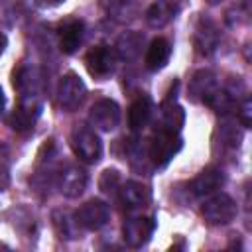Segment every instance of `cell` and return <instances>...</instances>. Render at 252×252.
<instances>
[{
	"mask_svg": "<svg viewBox=\"0 0 252 252\" xmlns=\"http://www.w3.org/2000/svg\"><path fill=\"white\" fill-rule=\"evenodd\" d=\"M169 57H171V43L165 37H156L152 39L146 51V59H144L146 69L159 71L169 63Z\"/></svg>",
	"mask_w": 252,
	"mask_h": 252,
	"instance_id": "17",
	"label": "cell"
},
{
	"mask_svg": "<svg viewBox=\"0 0 252 252\" xmlns=\"http://www.w3.org/2000/svg\"><path fill=\"white\" fill-rule=\"evenodd\" d=\"M61 2H65V0H37L39 6H57Z\"/></svg>",
	"mask_w": 252,
	"mask_h": 252,
	"instance_id": "26",
	"label": "cell"
},
{
	"mask_svg": "<svg viewBox=\"0 0 252 252\" xmlns=\"http://www.w3.org/2000/svg\"><path fill=\"white\" fill-rule=\"evenodd\" d=\"M6 45H8V37H6V35H4L2 32H0V55L4 53V49H6Z\"/></svg>",
	"mask_w": 252,
	"mask_h": 252,
	"instance_id": "27",
	"label": "cell"
},
{
	"mask_svg": "<svg viewBox=\"0 0 252 252\" xmlns=\"http://www.w3.org/2000/svg\"><path fill=\"white\" fill-rule=\"evenodd\" d=\"M209 2H211V4H217V2H219V0H209Z\"/></svg>",
	"mask_w": 252,
	"mask_h": 252,
	"instance_id": "30",
	"label": "cell"
},
{
	"mask_svg": "<svg viewBox=\"0 0 252 252\" xmlns=\"http://www.w3.org/2000/svg\"><path fill=\"white\" fill-rule=\"evenodd\" d=\"M201 215L211 224H228L230 220L236 219L238 207H236V201L230 195L213 193V195H209V199L203 201Z\"/></svg>",
	"mask_w": 252,
	"mask_h": 252,
	"instance_id": "2",
	"label": "cell"
},
{
	"mask_svg": "<svg viewBox=\"0 0 252 252\" xmlns=\"http://www.w3.org/2000/svg\"><path fill=\"white\" fill-rule=\"evenodd\" d=\"M2 108H4V91L0 87V112H2Z\"/></svg>",
	"mask_w": 252,
	"mask_h": 252,
	"instance_id": "28",
	"label": "cell"
},
{
	"mask_svg": "<svg viewBox=\"0 0 252 252\" xmlns=\"http://www.w3.org/2000/svg\"><path fill=\"white\" fill-rule=\"evenodd\" d=\"M222 185H224V173L217 167H205L191 181V191L199 197H207V195L217 193Z\"/></svg>",
	"mask_w": 252,
	"mask_h": 252,
	"instance_id": "15",
	"label": "cell"
},
{
	"mask_svg": "<svg viewBox=\"0 0 252 252\" xmlns=\"http://www.w3.org/2000/svg\"><path fill=\"white\" fill-rule=\"evenodd\" d=\"M142 41H144V37L140 33H136V32L122 33L118 37V41H116V55L126 59V61L136 59L140 55V51H142Z\"/></svg>",
	"mask_w": 252,
	"mask_h": 252,
	"instance_id": "21",
	"label": "cell"
},
{
	"mask_svg": "<svg viewBox=\"0 0 252 252\" xmlns=\"http://www.w3.org/2000/svg\"><path fill=\"white\" fill-rule=\"evenodd\" d=\"M41 112V104L37 100V96H22L18 108H14L12 116H10V126L16 132H30L37 120Z\"/></svg>",
	"mask_w": 252,
	"mask_h": 252,
	"instance_id": "10",
	"label": "cell"
},
{
	"mask_svg": "<svg viewBox=\"0 0 252 252\" xmlns=\"http://www.w3.org/2000/svg\"><path fill=\"white\" fill-rule=\"evenodd\" d=\"M250 114H252V102H250V98H244L240 112H238V118H240L244 128H250Z\"/></svg>",
	"mask_w": 252,
	"mask_h": 252,
	"instance_id": "24",
	"label": "cell"
},
{
	"mask_svg": "<svg viewBox=\"0 0 252 252\" xmlns=\"http://www.w3.org/2000/svg\"><path fill=\"white\" fill-rule=\"evenodd\" d=\"M193 43H195V51L199 55H211L219 45V28H217V24L213 20L201 16L195 24Z\"/></svg>",
	"mask_w": 252,
	"mask_h": 252,
	"instance_id": "13",
	"label": "cell"
},
{
	"mask_svg": "<svg viewBox=\"0 0 252 252\" xmlns=\"http://www.w3.org/2000/svg\"><path fill=\"white\" fill-rule=\"evenodd\" d=\"M154 114V102L148 94H140L128 108V126L132 130H142L148 126Z\"/></svg>",
	"mask_w": 252,
	"mask_h": 252,
	"instance_id": "18",
	"label": "cell"
},
{
	"mask_svg": "<svg viewBox=\"0 0 252 252\" xmlns=\"http://www.w3.org/2000/svg\"><path fill=\"white\" fill-rule=\"evenodd\" d=\"M75 219L85 230H100L110 219V209L100 199H89L77 209Z\"/></svg>",
	"mask_w": 252,
	"mask_h": 252,
	"instance_id": "6",
	"label": "cell"
},
{
	"mask_svg": "<svg viewBox=\"0 0 252 252\" xmlns=\"http://www.w3.org/2000/svg\"><path fill=\"white\" fill-rule=\"evenodd\" d=\"M51 220H53V226H55V232L59 234V238H65V240L79 238L81 226H79V222H77L73 213L63 211V209H55L51 213Z\"/></svg>",
	"mask_w": 252,
	"mask_h": 252,
	"instance_id": "20",
	"label": "cell"
},
{
	"mask_svg": "<svg viewBox=\"0 0 252 252\" xmlns=\"http://www.w3.org/2000/svg\"><path fill=\"white\" fill-rule=\"evenodd\" d=\"M116 195L126 211H140L152 203V189L140 181L120 183Z\"/></svg>",
	"mask_w": 252,
	"mask_h": 252,
	"instance_id": "9",
	"label": "cell"
},
{
	"mask_svg": "<svg viewBox=\"0 0 252 252\" xmlns=\"http://www.w3.org/2000/svg\"><path fill=\"white\" fill-rule=\"evenodd\" d=\"M83 35H85V24L79 18H65L59 28H57V37H59V49L67 55L75 53L81 43H83Z\"/></svg>",
	"mask_w": 252,
	"mask_h": 252,
	"instance_id": "12",
	"label": "cell"
},
{
	"mask_svg": "<svg viewBox=\"0 0 252 252\" xmlns=\"http://www.w3.org/2000/svg\"><path fill=\"white\" fill-rule=\"evenodd\" d=\"M120 187V171L114 169V167H106L100 177H98V189L102 193H110V195H116Z\"/></svg>",
	"mask_w": 252,
	"mask_h": 252,
	"instance_id": "22",
	"label": "cell"
},
{
	"mask_svg": "<svg viewBox=\"0 0 252 252\" xmlns=\"http://www.w3.org/2000/svg\"><path fill=\"white\" fill-rule=\"evenodd\" d=\"M85 96H87V87H85L83 79L73 71L65 73L59 81V87H57L59 106L67 112H73L83 104Z\"/></svg>",
	"mask_w": 252,
	"mask_h": 252,
	"instance_id": "4",
	"label": "cell"
},
{
	"mask_svg": "<svg viewBox=\"0 0 252 252\" xmlns=\"http://www.w3.org/2000/svg\"><path fill=\"white\" fill-rule=\"evenodd\" d=\"M69 144L73 154L87 163H96L102 156V142L98 134L85 124H75L69 134Z\"/></svg>",
	"mask_w": 252,
	"mask_h": 252,
	"instance_id": "1",
	"label": "cell"
},
{
	"mask_svg": "<svg viewBox=\"0 0 252 252\" xmlns=\"http://www.w3.org/2000/svg\"><path fill=\"white\" fill-rule=\"evenodd\" d=\"M171 2H181V0H171Z\"/></svg>",
	"mask_w": 252,
	"mask_h": 252,
	"instance_id": "31",
	"label": "cell"
},
{
	"mask_svg": "<svg viewBox=\"0 0 252 252\" xmlns=\"http://www.w3.org/2000/svg\"><path fill=\"white\" fill-rule=\"evenodd\" d=\"M156 230V220L152 217H130L122 224V238L130 248H142L150 242Z\"/></svg>",
	"mask_w": 252,
	"mask_h": 252,
	"instance_id": "8",
	"label": "cell"
},
{
	"mask_svg": "<svg viewBox=\"0 0 252 252\" xmlns=\"http://www.w3.org/2000/svg\"><path fill=\"white\" fill-rule=\"evenodd\" d=\"M0 248H4V250H6V248H8V244H2V242H0Z\"/></svg>",
	"mask_w": 252,
	"mask_h": 252,
	"instance_id": "29",
	"label": "cell"
},
{
	"mask_svg": "<svg viewBox=\"0 0 252 252\" xmlns=\"http://www.w3.org/2000/svg\"><path fill=\"white\" fill-rule=\"evenodd\" d=\"M219 89V83H217V77L211 73V71H199L193 75L191 79V85H189V94L195 98V100H201V102H207L211 98V94Z\"/></svg>",
	"mask_w": 252,
	"mask_h": 252,
	"instance_id": "19",
	"label": "cell"
},
{
	"mask_svg": "<svg viewBox=\"0 0 252 252\" xmlns=\"http://www.w3.org/2000/svg\"><path fill=\"white\" fill-rule=\"evenodd\" d=\"M219 132H220V140H222V144H228V146H232V148H236V146L240 144V134L236 132L234 126H230V124H222V126L219 128Z\"/></svg>",
	"mask_w": 252,
	"mask_h": 252,
	"instance_id": "23",
	"label": "cell"
},
{
	"mask_svg": "<svg viewBox=\"0 0 252 252\" xmlns=\"http://www.w3.org/2000/svg\"><path fill=\"white\" fill-rule=\"evenodd\" d=\"M177 81L173 83V87H171V91L167 93V98L161 102V108H159V130H167V132H177L179 134V130H181V126H183V122H185V112H183V108L175 102V96H171L173 93H175V89H177Z\"/></svg>",
	"mask_w": 252,
	"mask_h": 252,
	"instance_id": "14",
	"label": "cell"
},
{
	"mask_svg": "<svg viewBox=\"0 0 252 252\" xmlns=\"http://www.w3.org/2000/svg\"><path fill=\"white\" fill-rule=\"evenodd\" d=\"M181 146H183V142L177 132L158 130V134L148 144V158L156 167H163L181 150Z\"/></svg>",
	"mask_w": 252,
	"mask_h": 252,
	"instance_id": "3",
	"label": "cell"
},
{
	"mask_svg": "<svg viewBox=\"0 0 252 252\" xmlns=\"http://www.w3.org/2000/svg\"><path fill=\"white\" fill-rule=\"evenodd\" d=\"M87 183H89L87 173L73 163H67L57 175V187L61 195L69 199H77L79 195H83V191L87 189Z\"/></svg>",
	"mask_w": 252,
	"mask_h": 252,
	"instance_id": "11",
	"label": "cell"
},
{
	"mask_svg": "<svg viewBox=\"0 0 252 252\" xmlns=\"http://www.w3.org/2000/svg\"><path fill=\"white\" fill-rule=\"evenodd\" d=\"M89 122L100 132H110L120 124V106L112 98H98L89 110Z\"/></svg>",
	"mask_w": 252,
	"mask_h": 252,
	"instance_id": "5",
	"label": "cell"
},
{
	"mask_svg": "<svg viewBox=\"0 0 252 252\" xmlns=\"http://www.w3.org/2000/svg\"><path fill=\"white\" fill-rule=\"evenodd\" d=\"M8 185H10V173H8V169L0 163V191H4Z\"/></svg>",
	"mask_w": 252,
	"mask_h": 252,
	"instance_id": "25",
	"label": "cell"
},
{
	"mask_svg": "<svg viewBox=\"0 0 252 252\" xmlns=\"http://www.w3.org/2000/svg\"><path fill=\"white\" fill-rule=\"evenodd\" d=\"M116 61H118V55L112 47L108 45H94L87 51L85 55V65H87V71L96 77V79H104L108 77L114 69H116Z\"/></svg>",
	"mask_w": 252,
	"mask_h": 252,
	"instance_id": "7",
	"label": "cell"
},
{
	"mask_svg": "<svg viewBox=\"0 0 252 252\" xmlns=\"http://www.w3.org/2000/svg\"><path fill=\"white\" fill-rule=\"evenodd\" d=\"M177 14V6L171 0H156L148 10H146V24L150 28H165Z\"/></svg>",
	"mask_w": 252,
	"mask_h": 252,
	"instance_id": "16",
	"label": "cell"
}]
</instances>
